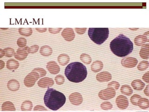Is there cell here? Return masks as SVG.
Wrapping results in <instances>:
<instances>
[{"label": "cell", "instance_id": "cell-1", "mask_svg": "<svg viewBox=\"0 0 149 112\" xmlns=\"http://www.w3.org/2000/svg\"><path fill=\"white\" fill-rule=\"evenodd\" d=\"M110 49L114 55L119 57H125L133 50V43L129 38L121 34L110 43Z\"/></svg>", "mask_w": 149, "mask_h": 112}, {"label": "cell", "instance_id": "cell-2", "mask_svg": "<svg viewBox=\"0 0 149 112\" xmlns=\"http://www.w3.org/2000/svg\"><path fill=\"white\" fill-rule=\"evenodd\" d=\"M65 75L70 81L80 83L87 76V70L82 63L74 62L70 63L65 69Z\"/></svg>", "mask_w": 149, "mask_h": 112}, {"label": "cell", "instance_id": "cell-3", "mask_svg": "<svg viewBox=\"0 0 149 112\" xmlns=\"http://www.w3.org/2000/svg\"><path fill=\"white\" fill-rule=\"evenodd\" d=\"M66 100L63 93L54 89H48L44 95V104L47 107L53 111L59 109L64 105Z\"/></svg>", "mask_w": 149, "mask_h": 112}, {"label": "cell", "instance_id": "cell-4", "mask_svg": "<svg viewBox=\"0 0 149 112\" xmlns=\"http://www.w3.org/2000/svg\"><path fill=\"white\" fill-rule=\"evenodd\" d=\"M88 35L94 43L101 45L108 38L109 29L108 28H90L88 30Z\"/></svg>", "mask_w": 149, "mask_h": 112}, {"label": "cell", "instance_id": "cell-5", "mask_svg": "<svg viewBox=\"0 0 149 112\" xmlns=\"http://www.w3.org/2000/svg\"><path fill=\"white\" fill-rule=\"evenodd\" d=\"M40 78H41L40 75L35 70H33L25 78L24 84L27 88H31L35 85L36 82Z\"/></svg>", "mask_w": 149, "mask_h": 112}, {"label": "cell", "instance_id": "cell-6", "mask_svg": "<svg viewBox=\"0 0 149 112\" xmlns=\"http://www.w3.org/2000/svg\"><path fill=\"white\" fill-rule=\"evenodd\" d=\"M116 95L115 90L111 88L101 90L98 93V97L104 100H108L114 98Z\"/></svg>", "mask_w": 149, "mask_h": 112}, {"label": "cell", "instance_id": "cell-7", "mask_svg": "<svg viewBox=\"0 0 149 112\" xmlns=\"http://www.w3.org/2000/svg\"><path fill=\"white\" fill-rule=\"evenodd\" d=\"M121 63L123 66L132 68L135 67L137 65L138 60L135 57H127L121 60Z\"/></svg>", "mask_w": 149, "mask_h": 112}, {"label": "cell", "instance_id": "cell-8", "mask_svg": "<svg viewBox=\"0 0 149 112\" xmlns=\"http://www.w3.org/2000/svg\"><path fill=\"white\" fill-rule=\"evenodd\" d=\"M117 106L121 110H125L129 106L128 98L123 95H120L116 98V100Z\"/></svg>", "mask_w": 149, "mask_h": 112}, {"label": "cell", "instance_id": "cell-9", "mask_svg": "<svg viewBox=\"0 0 149 112\" xmlns=\"http://www.w3.org/2000/svg\"><path fill=\"white\" fill-rule=\"evenodd\" d=\"M149 42V31L144 33L143 35L137 36L134 39V43L136 46H142L143 44H146V42Z\"/></svg>", "mask_w": 149, "mask_h": 112}, {"label": "cell", "instance_id": "cell-10", "mask_svg": "<svg viewBox=\"0 0 149 112\" xmlns=\"http://www.w3.org/2000/svg\"><path fill=\"white\" fill-rule=\"evenodd\" d=\"M29 47L26 46L24 48H19L17 49V50L15 54V57L16 60L22 61L24 60L27 58L28 55L29 54V52L28 51Z\"/></svg>", "mask_w": 149, "mask_h": 112}, {"label": "cell", "instance_id": "cell-11", "mask_svg": "<svg viewBox=\"0 0 149 112\" xmlns=\"http://www.w3.org/2000/svg\"><path fill=\"white\" fill-rule=\"evenodd\" d=\"M69 100L72 105L79 106L83 102V96L79 92H73L69 96Z\"/></svg>", "mask_w": 149, "mask_h": 112}, {"label": "cell", "instance_id": "cell-12", "mask_svg": "<svg viewBox=\"0 0 149 112\" xmlns=\"http://www.w3.org/2000/svg\"><path fill=\"white\" fill-rule=\"evenodd\" d=\"M61 34L63 38L68 42L73 41L75 37L74 31L72 28H65L63 30Z\"/></svg>", "mask_w": 149, "mask_h": 112}, {"label": "cell", "instance_id": "cell-13", "mask_svg": "<svg viewBox=\"0 0 149 112\" xmlns=\"http://www.w3.org/2000/svg\"><path fill=\"white\" fill-rule=\"evenodd\" d=\"M54 81L53 79L49 77H44L41 78L38 81V85L42 88H49L54 85Z\"/></svg>", "mask_w": 149, "mask_h": 112}, {"label": "cell", "instance_id": "cell-14", "mask_svg": "<svg viewBox=\"0 0 149 112\" xmlns=\"http://www.w3.org/2000/svg\"><path fill=\"white\" fill-rule=\"evenodd\" d=\"M46 68L52 74L56 75L60 71V68L55 61H51L47 64Z\"/></svg>", "mask_w": 149, "mask_h": 112}, {"label": "cell", "instance_id": "cell-15", "mask_svg": "<svg viewBox=\"0 0 149 112\" xmlns=\"http://www.w3.org/2000/svg\"><path fill=\"white\" fill-rule=\"evenodd\" d=\"M96 79L99 82H108L111 80L112 75L108 71H102L97 75Z\"/></svg>", "mask_w": 149, "mask_h": 112}, {"label": "cell", "instance_id": "cell-16", "mask_svg": "<svg viewBox=\"0 0 149 112\" xmlns=\"http://www.w3.org/2000/svg\"><path fill=\"white\" fill-rule=\"evenodd\" d=\"M20 87V83L16 79H11L8 81L7 84V88L8 90L13 92H16L19 89Z\"/></svg>", "mask_w": 149, "mask_h": 112}, {"label": "cell", "instance_id": "cell-17", "mask_svg": "<svg viewBox=\"0 0 149 112\" xmlns=\"http://www.w3.org/2000/svg\"><path fill=\"white\" fill-rule=\"evenodd\" d=\"M149 43L144 44L142 46L140 50L139 55L140 57L144 60H148L149 57Z\"/></svg>", "mask_w": 149, "mask_h": 112}, {"label": "cell", "instance_id": "cell-18", "mask_svg": "<svg viewBox=\"0 0 149 112\" xmlns=\"http://www.w3.org/2000/svg\"><path fill=\"white\" fill-rule=\"evenodd\" d=\"M103 67H104V64L100 60L95 61L91 65V71L95 73H97L101 71Z\"/></svg>", "mask_w": 149, "mask_h": 112}, {"label": "cell", "instance_id": "cell-19", "mask_svg": "<svg viewBox=\"0 0 149 112\" xmlns=\"http://www.w3.org/2000/svg\"><path fill=\"white\" fill-rule=\"evenodd\" d=\"M19 63L18 61L13 58L9 59L6 63V67L9 70H15L18 68Z\"/></svg>", "mask_w": 149, "mask_h": 112}, {"label": "cell", "instance_id": "cell-20", "mask_svg": "<svg viewBox=\"0 0 149 112\" xmlns=\"http://www.w3.org/2000/svg\"><path fill=\"white\" fill-rule=\"evenodd\" d=\"M132 86L134 90L141 91L144 88L146 84L140 79H136L132 82Z\"/></svg>", "mask_w": 149, "mask_h": 112}, {"label": "cell", "instance_id": "cell-21", "mask_svg": "<svg viewBox=\"0 0 149 112\" xmlns=\"http://www.w3.org/2000/svg\"><path fill=\"white\" fill-rule=\"evenodd\" d=\"M57 60L60 65L65 66L70 62V57L67 54H61L58 56Z\"/></svg>", "mask_w": 149, "mask_h": 112}, {"label": "cell", "instance_id": "cell-22", "mask_svg": "<svg viewBox=\"0 0 149 112\" xmlns=\"http://www.w3.org/2000/svg\"><path fill=\"white\" fill-rule=\"evenodd\" d=\"M40 53L42 56L49 57L52 54V49L48 46H43L40 50Z\"/></svg>", "mask_w": 149, "mask_h": 112}, {"label": "cell", "instance_id": "cell-23", "mask_svg": "<svg viewBox=\"0 0 149 112\" xmlns=\"http://www.w3.org/2000/svg\"><path fill=\"white\" fill-rule=\"evenodd\" d=\"M137 106H139L140 108L143 109H146L149 107V100L146 98H140L137 102Z\"/></svg>", "mask_w": 149, "mask_h": 112}, {"label": "cell", "instance_id": "cell-24", "mask_svg": "<svg viewBox=\"0 0 149 112\" xmlns=\"http://www.w3.org/2000/svg\"><path fill=\"white\" fill-rule=\"evenodd\" d=\"M15 106L13 103L10 102H6L3 103L1 106V111H15Z\"/></svg>", "mask_w": 149, "mask_h": 112}, {"label": "cell", "instance_id": "cell-25", "mask_svg": "<svg viewBox=\"0 0 149 112\" xmlns=\"http://www.w3.org/2000/svg\"><path fill=\"white\" fill-rule=\"evenodd\" d=\"M21 108L22 111H31L33 108L32 102L29 100L24 101L21 105Z\"/></svg>", "mask_w": 149, "mask_h": 112}, {"label": "cell", "instance_id": "cell-26", "mask_svg": "<svg viewBox=\"0 0 149 112\" xmlns=\"http://www.w3.org/2000/svg\"><path fill=\"white\" fill-rule=\"evenodd\" d=\"M120 91L121 93L125 95L130 96L133 93L132 89L129 85H122Z\"/></svg>", "mask_w": 149, "mask_h": 112}, {"label": "cell", "instance_id": "cell-27", "mask_svg": "<svg viewBox=\"0 0 149 112\" xmlns=\"http://www.w3.org/2000/svg\"><path fill=\"white\" fill-rule=\"evenodd\" d=\"M18 32L20 35L26 36H30L33 33L32 29L30 28H19Z\"/></svg>", "mask_w": 149, "mask_h": 112}, {"label": "cell", "instance_id": "cell-28", "mask_svg": "<svg viewBox=\"0 0 149 112\" xmlns=\"http://www.w3.org/2000/svg\"><path fill=\"white\" fill-rule=\"evenodd\" d=\"M80 58L82 62L86 64H90L92 61V58L90 55H88L87 54H81Z\"/></svg>", "mask_w": 149, "mask_h": 112}, {"label": "cell", "instance_id": "cell-29", "mask_svg": "<svg viewBox=\"0 0 149 112\" xmlns=\"http://www.w3.org/2000/svg\"><path fill=\"white\" fill-rule=\"evenodd\" d=\"M149 66V63L148 61L143 60L139 63L137 65V69L140 71H143L148 69Z\"/></svg>", "mask_w": 149, "mask_h": 112}, {"label": "cell", "instance_id": "cell-30", "mask_svg": "<svg viewBox=\"0 0 149 112\" xmlns=\"http://www.w3.org/2000/svg\"><path fill=\"white\" fill-rule=\"evenodd\" d=\"M3 50H4L5 53V56L7 57H11L15 56V51L13 48L8 47V48H5Z\"/></svg>", "mask_w": 149, "mask_h": 112}, {"label": "cell", "instance_id": "cell-31", "mask_svg": "<svg viewBox=\"0 0 149 112\" xmlns=\"http://www.w3.org/2000/svg\"><path fill=\"white\" fill-rule=\"evenodd\" d=\"M101 108L104 110H109L113 108V105L109 102H104L101 104Z\"/></svg>", "mask_w": 149, "mask_h": 112}, {"label": "cell", "instance_id": "cell-32", "mask_svg": "<svg viewBox=\"0 0 149 112\" xmlns=\"http://www.w3.org/2000/svg\"><path fill=\"white\" fill-rule=\"evenodd\" d=\"M17 44L20 48H24L27 45V40L24 37H20L18 39Z\"/></svg>", "mask_w": 149, "mask_h": 112}, {"label": "cell", "instance_id": "cell-33", "mask_svg": "<svg viewBox=\"0 0 149 112\" xmlns=\"http://www.w3.org/2000/svg\"><path fill=\"white\" fill-rule=\"evenodd\" d=\"M55 81H56V84L58 85H63L65 82V78L62 75H58L57 76L55 77Z\"/></svg>", "mask_w": 149, "mask_h": 112}, {"label": "cell", "instance_id": "cell-34", "mask_svg": "<svg viewBox=\"0 0 149 112\" xmlns=\"http://www.w3.org/2000/svg\"><path fill=\"white\" fill-rule=\"evenodd\" d=\"M120 86V84L117 81H113L108 84V88H111L114 89L115 91L118 90Z\"/></svg>", "mask_w": 149, "mask_h": 112}, {"label": "cell", "instance_id": "cell-35", "mask_svg": "<svg viewBox=\"0 0 149 112\" xmlns=\"http://www.w3.org/2000/svg\"><path fill=\"white\" fill-rule=\"evenodd\" d=\"M141 96L139 95L138 94H134L130 98V102L132 103V104L135 106H137V102L139 101V99L140 98H141Z\"/></svg>", "mask_w": 149, "mask_h": 112}, {"label": "cell", "instance_id": "cell-36", "mask_svg": "<svg viewBox=\"0 0 149 112\" xmlns=\"http://www.w3.org/2000/svg\"><path fill=\"white\" fill-rule=\"evenodd\" d=\"M34 70H35V71H36L40 75L41 78L45 76L46 75L47 71H46V70L42 68H36L34 69Z\"/></svg>", "mask_w": 149, "mask_h": 112}, {"label": "cell", "instance_id": "cell-37", "mask_svg": "<svg viewBox=\"0 0 149 112\" xmlns=\"http://www.w3.org/2000/svg\"><path fill=\"white\" fill-rule=\"evenodd\" d=\"M39 49V46L37 45H33L30 47H29L28 51L29 53L34 54L37 52Z\"/></svg>", "mask_w": 149, "mask_h": 112}, {"label": "cell", "instance_id": "cell-38", "mask_svg": "<svg viewBox=\"0 0 149 112\" xmlns=\"http://www.w3.org/2000/svg\"><path fill=\"white\" fill-rule=\"evenodd\" d=\"M62 28H49V31L51 34H57L62 30Z\"/></svg>", "mask_w": 149, "mask_h": 112}, {"label": "cell", "instance_id": "cell-39", "mask_svg": "<svg viewBox=\"0 0 149 112\" xmlns=\"http://www.w3.org/2000/svg\"><path fill=\"white\" fill-rule=\"evenodd\" d=\"M87 28H75V31L79 35H83L86 32Z\"/></svg>", "mask_w": 149, "mask_h": 112}, {"label": "cell", "instance_id": "cell-40", "mask_svg": "<svg viewBox=\"0 0 149 112\" xmlns=\"http://www.w3.org/2000/svg\"><path fill=\"white\" fill-rule=\"evenodd\" d=\"M34 111H47V109L42 106L37 105L34 107Z\"/></svg>", "mask_w": 149, "mask_h": 112}, {"label": "cell", "instance_id": "cell-41", "mask_svg": "<svg viewBox=\"0 0 149 112\" xmlns=\"http://www.w3.org/2000/svg\"><path fill=\"white\" fill-rule=\"evenodd\" d=\"M149 71H148L147 72H146V74L143 75V76L142 77V79L144 81V82H146V83H149Z\"/></svg>", "mask_w": 149, "mask_h": 112}, {"label": "cell", "instance_id": "cell-42", "mask_svg": "<svg viewBox=\"0 0 149 112\" xmlns=\"http://www.w3.org/2000/svg\"><path fill=\"white\" fill-rule=\"evenodd\" d=\"M37 32H39L40 33H43L46 32L47 31V28H36V29Z\"/></svg>", "mask_w": 149, "mask_h": 112}, {"label": "cell", "instance_id": "cell-43", "mask_svg": "<svg viewBox=\"0 0 149 112\" xmlns=\"http://www.w3.org/2000/svg\"><path fill=\"white\" fill-rule=\"evenodd\" d=\"M149 85H147L146 87L145 90H144V94H145V95H146L147 96H148V97L149 96Z\"/></svg>", "mask_w": 149, "mask_h": 112}, {"label": "cell", "instance_id": "cell-44", "mask_svg": "<svg viewBox=\"0 0 149 112\" xmlns=\"http://www.w3.org/2000/svg\"><path fill=\"white\" fill-rule=\"evenodd\" d=\"M5 55V53L4 50H2V49H0V58L3 57Z\"/></svg>", "mask_w": 149, "mask_h": 112}, {"label": "cell", "instance_id": "cell-45", "mask_svg": "<svg viewBox=\"0 0 149 112\" xmlns=\"http://www.w3.org/2000/svg\"><path fill=\"white\" fill-rule=\"evenodd\" d=\"M5 63L2 60H0V70L3 69L4 67Z\"/></svg>", "mask_w": 149, "mask_h": 112}]
</instances>
